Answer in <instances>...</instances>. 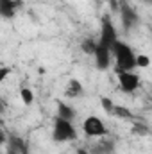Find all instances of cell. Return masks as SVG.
I'll list each match as a JSON object with an SVG mask.
<instances>
[{
	"label": "cell",
	"instance_id": "obj_1",
	"mask_svg": "<svg viewBox=\"0 0 152 154\" xmlns=\"http://www.w3.org/2000/svg\"><path fill=\"white\" fill-rule=\"evenodd\" d=\"M111 52L116 59V72H132V68H136V56L127 43L118 39L113 45Z\"/></svg>",
	"mask_w": 152,
	"mask_h": 154
},
{
	"label": "cell",
	"instance_id": "obj_2",
	"mask_svg": "<svg viewBox=\"0 0 152 154\" xmlns=\"http://www.w3.org/2000/svg\"><path fill=\"white\" fill-rule=\"evenodd\" d=\"M77 131L72 124V120H65V118H56L54 122V131H52V138L56 142H70L75 140Z\"/></svg>",
	"mask_w": 152,
	"mask_h": 154
},
{
	"label": "cell",
	"instance_id": "obj_3",
	"mask_svg": "<svg viewBox=\"0 0 152 154\" xmlns=\"http://www.w3.org/2000/svg\"><path fill=\"white\" fill-rule=\"evenodd\" d=\"M102 45H106L108 48H113V45L118 41V34H116V29H114L113 22L109 16H104L102 18V25H100V39H99Z\"/></svg>",
	"mask_w": 152,
	"mask_h": 154
},
{
	"label": "cell",
	"instance_id": "obj_4",
	"mask_svg": "<svg viewBox=\"0 0 152 154\" xmlns=\"http://www.w3.org/2000/svg\"><path fill=\"white\" fill-rule=\"evenodd\" d=\"M82 129H84V133H86L88 136H91V138H97V136H104V134H106V125H104V122L95 115L88 116V118L84 120Z\"/></svg>",
	"mask_w": 152,
	"mask_h": 154
},
{
	"label": "cell",
	"instance_id": "obj_5",
	"mask_svg": "<svg viewBox=\"0 0 152 154\" xmlns=\"http://www.w3.org/2000/svg\"><path fill=\"white\" fill-rule=\"evenodd\" d=\"M120 16H122V23H123V29H125V31L132 29V27L138 23V14H136V11H134L125 0H120Z\"/></svg>",
	"mask_w": 152,
	"mask_h": 154
},
{
	"label": "cell",
	"instance_id": "obj_6",
	"mask_svg": "<svg viewBox=\"0 0 152 154\" xmlns=\"http://www.w3.org/2000/svg\"><path fill=\"white\" fill-rule=\"evenodd\" d=\"M118 74V84L123 91H134L140 86V75L134 72H116Z\"/></svg>",
	"mask_w": 152,
	"mask_h": 154
},
{
	"label": "cell",
	"instance_id": "obj_7",
	"mask_svg": "<svg viewBox=\"0 0 152 154\" xmlns=\"http://www.w3.org/2000/svg\"><path fill=\"white\" fill-rule=\"evenodd\" d=\"M95 61H97V68L100 70H106L109 66V59H111V48H108L106 45H102L100 41L97 43V48H95Z\"/></svg>",
	"mask_w": 152,
	"mask_h": 154
},
{
	"label": "cell",
	"instance_id": "obj_8",
	"mask_svg": "<svg viewBox=\"0 0 152 154\" xmlns=\"http://www.w3.org/2000/svg\"><path fill=\"white\" fill-rule=\"evenodd\" d=\"M20 5L22 0H0V14L4 18H13Z\"/></svg>",
	"mask_w": 152,
	"mask_h": 154
},
{
	"label": "cell",
	"instance_id": "obj_9",
	"mask_svg": "<svg viewBox=\"0 0 152 154\" xmlns=\"http://www.w3.org/2000/svg\"><path fill=\"white\" fill-rule=\"evenodd\" d=\"M82 84L77 81V79H70L68 81V84H66V88H65V97H68V99H75V97H81L82 95Z\"/></svg>",
	"mask_w": 152,
	"mask_h": 154
},
{
	"label": "cell",
	"instance_id": "obj_10",
	"mask_svg": "<svg viewBox=\"0 0 152 154\" xmlns=\"http://www.w3.org/2000/svg\"><path fill=\"white\" fill-rule=\"evenodd\" d=\"M57 116L65 120H74L75 118V109L65 102H57Z\"/></svg>",
	"mask_w": 152,
	"mask_h": 154
},
{
	"label": "cell",
	"instance_id": "obj_11",
	"mask_svg": "<svg viewBox=\"0 0 152 154\" xmlns=\"http://www.w3.org/2000/svg\"><path fill=\"white\" fill-rule=\"evenodd\" d=\"M113 115L120 116V118H125V120L134 118V115L131 113V109H127V108H123V106H116V104H114V108H113Z\"/></svg>",
	"mask_w": 152,
	"mask_h": 154
},
{
	"label": "cell",
	"instance_id": "obj_12",
	"mask_svg": "<svg viewBox=\"0 0 152 154\" xmlns=\"http://www.w3.org/2000/svg\"><path fill=\"white\" fill-rule=\"evenodd\" d=\"M9 145H11V147H14L16 151H20L22 154H27V147H25L23 140H22V138H18V136H11V138H9Z\"/></svg>",
	"mask_w": 152,
	"mask_h": 154
},
{
	"label": "cell",
	"instance_id": "obj_13",
	"mask_svg": "<svg viewBox=\"0 0 152 154\" xmlns=\"http://www.w3.org/2000/svg\"><path fill=\"white\" fill-rule=\"evenodd\" d=\"M20 97H22V102H23L25 106H31L32 100H34V93H32L29 88H22V90H20Z\"/></svg>",
	"mask_w": 152,
	"mask_h": 154
},
{
	"label": "cell",
	"instance_id": "obj_14",
	"mask_svg": "<svg viewBox=\"0 0 152 154\" xmlns=\"http://www.w3.org/2000/svg\"><path fill=\"white\" fill-rule=\"evenodd\" d=\"M100 106L102 109L108 113V115H113V108H114V102L109 99V97H100Z\"/></svg>",
	"mask_w": 152,
	"mask_h": 154
},
{
	"label": "cell",
	"instance_id": "obj_15",
	"mask_svg": "<svg viewBox=\"0 0 152 154\" xmlns=\"http://www.w3.org/2000/svg\"><path fill=\"white\" fill-rule=\"evenodd\" d=\"M81 48L86 52V54H95V48H97V43L93 41V39H86V41H82V45H81Z\"/></svg>",
	"mask_w": 152,
	"mask_h": 154
},
{
	"label": "cell",
	"instance_id": "obj_16",
	"mask_svg": "<svg viewBox=\"0 0 152 154\" xmlns=\"http://www.w3.org/2000/svg\"><path fill=\"white\" fill-rule=\"evenodd\" d=\"M136 66H140V68H149V66H150V57H149V56H136Z\"/></svg>",
	"mask_w": 152,
	"mask_h": 154
},
{
	"label": "cell",
	"instance_id": "obj_17",
	"mask_svg": "<svg viewBox=\"0 0 152 154\" xmlns=\"http://www.w3.org/2000/svg\"><path fill=\"white\" fill-rule=\"evenodd\" d=\"M9 74H11V68H7V66H2V68H0V81H5Z\"/></svg>",
	"mask_w": 152,
	"mask_h": 154
},
{
	"label": "cell",
	"instance_id": "obj_18",
	"mask_svg": "<svg viewBox=\"0 0 152 154\" xmlns=\"http://www.w3.org/2000/svg\"><path fill=\"white\" fill-rule=\"evenodd\" d=\"M5 152L7 154H22L20 151H16L14 147H11V145H7V149H5Z\"/></svg>",
	"mask_w": 152,
	"mask_h": 154
},
{
	"label": "cell",
	"instance_id": "obj_19",
	"mask_svg": "<svg viewBox=\"0 0 152 154\" xmlns=\"http://www.w3.org/2000/svg\"><path fill=\"white\" fill-rule=\"evenodd\" d=\"M77 154H88L86 149H77Z\"/></svg>",
	"mask_w": 152,
	"mask_h": 154
},
{
	"label": "cell",
	"instance_id": "obj_20",
	"mask_svg": "<svg viewBox=\"0 0 152 154\" xmlns=\"http://www.w3.org/2000/svg\"><path fill=\"white\" fill-rule=\"evenodd\" d=\"M145 2H152V0H145Z\"/></svg>",
	"mask_w": 152,
	"mask_h": 154
},
{
	"label": "cell",
	"instance_id": "obj_21",
	"mask_svg": "<svg viewBox=\"0 0 152 154\" xmlns=\"http://www.w3.org/2000/svg\"><path fill=\"white\" fill-rule=\"evenodd\" d=\"M27 154H29V152H27Z\"/></svg>",
	"mask_w": 152,
	"mask_h": 154
}]
</instances>
